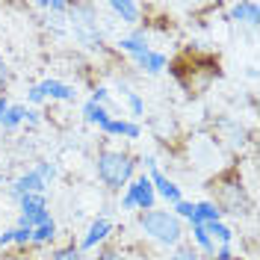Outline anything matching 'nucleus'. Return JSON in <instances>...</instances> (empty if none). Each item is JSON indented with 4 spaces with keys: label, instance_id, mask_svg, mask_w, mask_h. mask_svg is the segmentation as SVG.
<instances>
[{
    "label": "nucleus",
    "instance_id": "f03ea898",
    "mask_svg": "<svg viewBox=\"0 0 260 260\" xmlns=\"http://www.w3.org/2000/svg\"><path fill=\"white\" fill-rule=\"evenodd\" d=\"M133 166L136 162L130 160L127 154H121V151H104V154H98V178L104 180L110 189H121L130 178H133Z\"/></svg>",
    "mask_w": 260,
    "mask_h": 260
},
{
    "label": "nucleus",
    "instance_id": "9b49d317",
    "mask_svg": "<svg viewBox=\"0 0 260 260\" xmlns=\"http://www.w3.org/2000/svg\"><path fill=\"white\" fill-rule=\"evenodd\" d=\"M231 21H245L248 27L260 24V6L257 3H234L231 6Z\"/></svg>",
    "mask_w": 260,
    "mask_h": 260
},
{
    "label": "nucleus",
    "instance_id": "f704fd0d",
    "mask_svg": "<svg viewBox=\"0 0 260 260\" xmlns=\"http://www.w3.org/2000/svg\"><path fill=\"white\" fill-rule=\"evenodd\" d=\"M0 183H3V175H0Z\"/></svg>",
    "mask_w": 260,
    "mask_h": 260
},
{
    "label": "nucleus",
    "instance_id": "9d476101",
    "mask_svg": "<svg viewBox=\"0 0 260 260\" xmlns=\"http://www.w3.org/2000/svg\"><path fill=\"white\" fill-rule=\"evenodd\" d=\"M39 86H42L45 98H53V101H77L74 86H68L62 80H45V83H39Z\"/></svg>",
    "mask_w": 260,
    "mask_h": 260
},
{
    "label": "nucleus",
    "instance_id": "b1692460",
    "mask_svg": "<svg viewBox=\"0 0 260 260\" xmlns=\"http://www.w3.org/2000/svg\"><path fill=\"white\" fill-rule=\"evenodd\" d=\"M53 260H86V257H83L80 248H62V251L53 254Z\"/></svg>",
    "mask_w": 260,
    "mask_h": 260
},
{
    "label": "nucleus",
    "instance_id": "aec40b11",
    "mask_svg": "<svg viewBox=\"0 0 260 260\" xmlns=\"http://www.w3.org/2000/svg\"><path fill=\"white\" fill-rule=\"evenodd\" d=\"M56 237V225L53 222H48V225H42V228H32V243H50Z\"/></svg>",
    "mask_w": 260,
    "mask_h": 260
},
{
    "label": "nucleus",
    "instance_id": "2f4dec72",
    "mask_svg": "<svg viewBox=\"0 0 260 260\" xmlns=\"http://www.w3.org/2000/svg\"><path fill=\"white\" fill-rule=\"evenodd\" d=\"M9 243H12V231H3V234H0V248L9 245Z\"/></svg>",
    "mask_w": 260,
    "mask_h": 260
},
{
    "label": "nucleus",
    "instance_id": "20e7f679",
    "mask_svg": "<svg viewBox=\"0 0 260 260\" xmlns=\"http://www.w3.org/2000/svg\"><path fill=\"white\" fill-rule=\"evenodd\" d=\"M127 195L133 198V204H136V207H139L142 213L154 210V204H157V192H154V186H151L148 175H139L136 180H130Z\"/></svg>",
    "mask_w": 260,
    "mask_h": 260
},
{
    "label": "nucleus",
    "instance_id": "c85d7f7f",
    "mask_svg": "<svg viewBox=\"0 0 260 260\" xmlns=\"http://www.w3.org/2000/svg\"><path fill=\"white\" fill-rule=\"evenodd\" d=\"M24 121H27V124H39V121H42V113H39V110H27Z\"/></svg>",
    "mask_w": 260,
    "mask_h": 260
},
{
    "label": "nucleus",
    "instance_id": "7ed1b4c3",
    "mask_svg": "<svg viewBox=\"0 0 260 260\" xmlns=\"http://www.w3.org/2000/svg\"><path fill=\"white\" fill-rule=\"evenodd\" d=\"M68 21H71L74 39H77L80 45H86V48H101V30H98L95 6H89V3L68 6Z\"/></svg>",
    "mask_w": 260,
    "mask_h": 260
},
{
    "label": "nucleus",
    "instance_id": "a211bd4d",
    "mask_svg": "<svg viewBox=\"0 0 260 260\" xmlns=\"http://www.w3.org/2000/svg\"><path fill=\"white\" fill-rule=\"evenodd\" d=\"M83 115H86V121L89 124H104V121H110V113H107V107H98L92 101H86V107H83Z\"/></svg>",
    "mask_w": 260,
    "mask_h": 260
},
{
    "label": "nucleus",
    "instance_id": "dca6fc26",
    "mask_svg": "<svg viewBox=\"0 0 260 260\" xmlns=\"http://www.w3.org/2000/svg\"><path fill=\"white\" fill-rule=\"evenodd\" d=\"M24 115H27V107H21V104H15V107H9V110L3 113V118H0V124H3V130H15L18 124H24Z\"/></svg>",
    "mask_w": 260,
    "mask_h": 260
},
{
    "label": "nucleus",
    "instance_id": "c756f323",
    "mask_svg": "<svg viewBox=\"0 0 260 260\" xmlns=\"http://www.w3.org/2000/svg\"><path fill=\"white\" fill-rule=\"evenodd\" d=\"M101 260H127V257H124L121 251H104V254H101Z\"/></svg>",
    "mask_w": 260,
    "mask_h": 260
},
{
    "label": "nucleus",
    "instance_id": "393cba45",
    "mask_svg": "<svg viewBox=\"0 0 260 260\" xmlns=\"http://www.w3.org/2000/svg\"><path fill=\"white\" fill-rule=\"evenodd\" d=\"M32 231L30 228H12V243H30Z\"/></svg>",
    "mask_w": 260,
    "mask_h": 260
},
{
    "label": "nucleus",
    "instance_id": "423d86ee",
    "mask_svg": "<svg viewBox=\"0 0 260 260\" xmlns=\"http://www.w3.org/2000/svg\"><path fill=\"white\" fill-rule=\"evenodd\" d=\"M45 189H48V183H45V180H42V175L32 169V172H24V175H21V178L12 183L9 195L18 201L21 195H32V192H42V195H45Z\"/></svg>",
    "mask_w": 260,
    "mask_h": 260
},
{
    "label": "nucleus",
    "instance_id": "1a4fd4ad",
    "mask_svg": "<svg viewBox=\"0 0 260 260\" xmlns=\"http://www.w3.org/2000/svg\"><path fill=\"white\" fill-rule=\"evenodd\" d=\"M207 222H222V207L213 204V201H198L189 225H207Z\"/></svg>",
    "mask_w": 260,
    "mask_h": 260
},
{
    "label": "nucleus",
    "instance_id": "72a5a7b5",
    "mask_svg": "<svg viewBox=\"0 0 260 260\" xmlns=\"http://www.w3.org/2000/svg\"><path fill=\"white\" fill-rule=\"evenodd\" d=\"M6 110H9V101L0 95V118H3V113H6Z\"/></svg>",
    "mask_w": 260,
    "mask_h": 260
},
{
    "label": "nucleus",
    "instance_id": "cd10ccee",
    "mask_svg": "<svg viewBox=\"0 0 260 260\" xmlns=\"http://www.w3.org/2000/svg\"><path fill=\"white\" fill-rule=\"evenodd\" d=\"M27 98H30V104H45V101H48L45 92H42V86H32L30 92H27Z\"/></svg>",
    "mask_w": 260,
    "mask_h": 260
},
{
    "label": "nucleus",
    "instance_id": "f8f14e48",
    "mask_svg": "<svg viewBox=\"0 0 260 260\" xmlns=\"http://www.w3.org/2000/svg\"><path fill=\"white\" fill-rule=\"evenodd\" d=\"M110 9H113L124 24H136V21H139V12H142V6H139V3H130V0H113Z\"/></svg>",
    "mask_w": 260,
    "mask_h": 260
},
{
    "label": "nucleus",
    "instance_id": "4468645a",
    "mask_svg": "<svg viewBox=\"0 0 260 260\" xmlns=\"http://www.w3.org/2000/svg\"><path fill=\"white\" fill-rule=\"evenodd\" d=\"M18 207H21V216H30V213H36V210H48V198L42 192L21 195V198H18Z\"/></svg>",
    "mask_w": 260,
    "mask_h": 260
},
{
    "label": "nucleus",
    "instance_id": "5701e85b",
    "mask_svg": "<svg viewBox=\"0 0 260 260\" xmlns=\"http://www.w3.org/2000/svg\"><path fill=\"white\" fill-rule=\"evenodd\" d=\"M36 172L42 175V180H45V183L56 178V166H53V162H39V166H36Z\"/></svg>",
    "mask_w": 260,
    "mask_h": 260
},
{
    "label": "nucleus",
    "instance_id": "6e6552de",
    "mask_svg": "<svg viewBox=\"0 0 260 260\" xmlns=\"http://www.w3.org/2000/svg\"><path fill=\"white\" fill-rule=\"evenodd\" d=\"M104 136H130V139H139L142 136V127L133 124V121H124V118H110L101 124Z\"/></svg>",
    "mask_w": 260,
    "mask_h": 260
},
{
    "label": "nucleus",
    "instance_id": "473e14b6",
    "mask_svg": "<svg viewBox=\"0 0 260 260\" xmlns=\"http://www.w3.org/2000/svg\"><path fill=\"white\" fill-rule=\"evenodd\" d=\"M6 83V62H3V56H0V86Z\"/></svg>",
    "mask_w": 260,
    "mask_h": 260
},
{
    "label": "nucleus",
    "instance_id": "ddd939ff",
    "mask_svg": "<svg viewBox=\"0 0 260 260\" xmlns=\"http://www.w3.org/2000/svg\"><path fill=\"white\" fill-rule=\"evenodd\" d=\"M136 65L142 71H148V74H160L162 68H166V56L162 53H154V50H145V53L136 56Z\"/></svg>",
    "mask_w": 260,
    "mask_h": 260
},
{
    "label": "nucleus",
    "instance_id": "7c9ffc66",
    "mask_svg": "<svg viewBox=\"0 0 260 260\" xmlns=\"http://www.w3.org/2000/svg\"><path fill=\"white\" fill-rule=\"evenodd\" d=\"M133 207H136V204H133V198L124 192V198H121V210H133Z\"/></svg>",
    "mask_w": 260,
    "mask_h": 260
},
{
    "label": "nucleus",
    "instance_id": "0eeeda50",
    "mask_svg": "<svg viewBox=\"0 0 260 260\" xmlns=\"http://www.w3.org/2000/svg\"><path fill=\"white\" fill-rule=\"evenodd\" d=\"M110 234H113V222H110L107 216L95 219V222L89 225V231H86V237L80 240V251H89V248H95V245H98V243H104Z\"/></svg>",
    "mask_w": 260,
    "mask_h": 260
},
{
    "label": "nucleus",
    "instance_id": "6ab92c4d",
    "mask_svg": "<svg viewBox=\"0 0 260 260\" xmlns=\"http://www.w3.org/2000/svg\"><path fill=\"white\" fill-rule=\"evenodd\" d=\"M192 237H195V243H198V248H201V251H207V254H213V251H216V243L207 237L204 225H192Z\"/></svg>",
    "mask_w": 260,
    "mask_h": 260
},
{
    "label": "nucleus",
    "instance_id": "412c9836",
    "mask_svg": "<svg viewBox=\"0 0 260 260\" xmlns=\"http://www.w3.org/2000/svg\"><path fill=\"white\" fill-rule=\"evenodd\" d=\"M127 107H130V113L133 115H145V104H142V98L136 95V92H127Z\"/></svg>",
    "mask_w": 260,
    "mask_h": 260
},
{
    "label": "nucleus",
    "instance_id": "2eb2a0df",
    "mask_svg": "<svg viewBox=\"0 0 260 260\" xmlns=\"http://www.w3.org/2000/svg\"><path fill=\"white\" fill-rule=\"evenodd\" d=\"M204 231H207V237L213 243H219V245H231V240H234V231L228 225H222V222H207Z\"/></svg>",
    "mask_w": 260,
    "mask_h": 260
},
{
    "label": "nucleus",
    "instance_id": "39448f33",
    "mask_svg": "<svg viewBox=\"0 0 260 260\" xmlns=\"http://www.w3.org/2000/svg\"><path fill=\"white\" fill-rule=\"evenodd\" d=\"M148 180H151V186H154V192L162 195L169 204H178V201H183V195H180V186L175 183V180H169L166 175H162L160 169L154 166L151 169V175H148Z\"/></svg>",
    "mask_w": 260,
    "mask_h": 260
},
{
    "label": "nucleus",
    "instance_id": "4be33fe9",
    "mask_svg": "<svg viewBox=\"0 0 260 260\" xmlns=\"http://www.w3.org/2000/svg\"><path fill=\"white\" fill-rule=\"evenodd\" d=\"M192 210H195L192 201H178V204H175V216H178V219H192Z\"/></svg>",
    "mask_w": 260,
    "mask_h": 260
},
{
    "label": "nucleus",
    "instance_id": "bb28decb",
    "mask_svg": "<svg viewBox=\"0 0 260 260\" xmlns=\"http://www.w3.org/2000/svg\"><path fill=\"white\" fill-rule=\"evenodd\" d=\"M172 260H201V254H198L195 248H178V254Z\"/></svg>",
    "mask_w": 260,
    "mask_h": 260
},
{
    "label": "nucleus",
    "instance_id": "f3484780",
    "mask_svg": "<svg viewBox=\"0 0 260 260\" xmlns=\"http://www.w3.org/2000/svg\"><path fill=\"white\" fill-rule=\"evenodd\" d=\"M118 48L127 50V53H133V56H139V53L151 50V48L145 45V36H142V32H136V36H127V39H118Z\"/></svg>",
    "mask_w": 260,
    "mask_h": 260
},
{
    "label": "nucleus",
    "instance_id": "a878e982",
    "mask_svg": "<svg viewBox=\"0 0 260 260\" xmlns=\"http://www.w3.org/2000/svg\"><path fill=\"white\" fill-rule=\"evenodd\" d=\"M89 101H92V104H98V107H104V104L110 101V92H107L104 86H98L95 92H92V98H89Z\"/></svg>",
    "mask_w": 260,
    "mask_h": 260
},
{
    "label": "nucleus",
    "instance_id": "f257e3e1",
    "mask_svg": "<svg viewBox=\"0 0 260 260\" xmlns=\"http://www.w3.org/2000/svg\"><path fill=\"white\" fill-rule=\"evenodd\" d=\"M139 228L145 231L151 240H157L162 245H178L183 240V228L180 219L169 210H148L139 216Z\"/></svg>",
    "mask_w": 260,
    "mask_h": 260
}]
</instances>
